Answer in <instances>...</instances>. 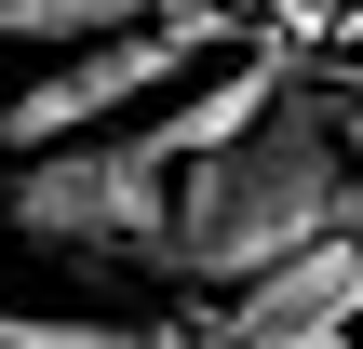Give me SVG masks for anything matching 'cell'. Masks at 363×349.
Masks as SVG:
<instances>
[{"label": "cell", "mask_w": 363, "mask_h": 349, "mask_svg": "<svg viewBox=\"0 0 363 349\" xmlns=\"http://www.w3.org/2000/svg\"><path fill=\"white\" fill-rule=\"evenodd\" d=\"M229 40H242V13H135V27H108V40H81L54 81H13L0 148H13V161H40V148L121 135L135 108H162L175 81H202V54H229Z\"/></svg>", "instance_id": "3"}, {"label": "cell", "mask_w": 363, "mask_h": 349, "mask_svg": "<svg viewBox=\"0 0 363 349\" xmlns=\"http://www.w3.org/2000/svg\"><path fill=\"white\" fill-rule=\"evenodd\" d=\"M0 108H13V67H0ZM0 175H13V148H0Z\"/></svg>", "instance_id": "7"}, {"label": "cell", "mask_w": 363, "mask_h": 349, "mask_svg": "<svg viewBox=\"0 0 363 349\" xmlns=\"http://www.w3.org/2000/svg\"><path fill=\"white\" fill-rule=\"evenodd\" d=\"M350 349H363V336H350Z\"/></svg>", "instance_id": "8"}, {"label": "cell", "mask_w": 363, "mask_h": 349, "mask_svg": "<svg viewBox=\"0 0 363 349\" xmlns=\"http://www.w3.org/2000/svg\"><path fill=\"white\" fill-rule=\"evenodd\" d=\"M0 215H13V242L81 256V269H162V256H175V175L135 148V121L13 161V175H0Z\"/></svg>", "instance_id": "2"}, {"label": "cell", "mask_w": 363, "mask_h": 349, "mask_svg": "<svg viewBox=\"0 0 363 349\" xmlns=\"http://www.w3.org/2000/svg\"><path fill=\"white\" fill-rule=\"evenodd\" d=\"M350 229H363V175L337 161L310 81H283V108L242 148H216V161L175 175V256H162V282H229L242 296V282H269V269L350 242Z\"/></svg>", "instance_id": "1"}, {"label": "cell", "mask_w": 363, "mask_h": 349, "mask_svg": "<svg viewBox=\"0 0 363 349\" xmlns=\"http://www.w3.org/2000/svg\"><path fill=\"white\" fill-rule=\"evenodd\" d=\"M283 81H296L283 54H229L216 81H175V94H162V121H135V148H148L162 175H189V161L242 148V135H256V121L283 108Z\"/></svg>", "instance_id": "4"}, {"label": "cell", "mask_w": 363, "mask_h": 349, "mask_svg": "<svg viewBox=\"0 0 363 349\" xmlns=\"http://www.w3.org/2000/svg\"><path fill=\"white\" fill-rule=\"evenodd\" d=\"M310 108H323V135H337V161L363 175V67H337V81H310Z\"/></svg>", "instance_id": "6"}, {"label": "cell", "mask_w": 363, "mask_h": 349, "mask_svg": "<svg viewBox=\"0 0 363 349\" xmlns=\"http://www.w3.org/2000/svg\"><path fill=\"white\" fill-rule=\"evenodd\" d=\"M0 349H162L135 323H40V309H0Z\"/></svg>", "instance_id": "5"}]
</instances>
